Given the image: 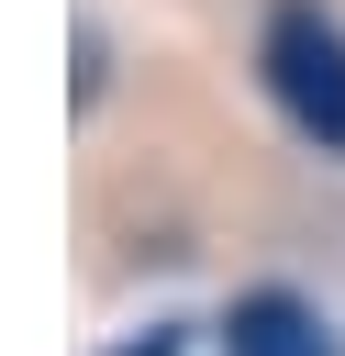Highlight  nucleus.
I'll use <instances>...</instances> for the list:
<instances>
[{
    "instance_id": "obj_2",
    "label": "nucleus",
    "mask_w": 345,
    "mask_h": 356,
    "mask_svg": "<svg viewBox=\"0 0 345 356\" xmlns=\"http://www.w3.org/2000/svg\"><path fill=\"white\" fill-rule=\"evenodd\" d=\"M211 345H223V356H345L334 312H323L312 289H289V278L234 289V300H223V323H211Z\"/></svg>"
},
{
    "instance_id": "obj_4",
    "label": "nucleus",
    "mask_w": 345,
    "mask_h": 356,
    "mask_svg": "<svg viewBox=\"0 0 345 356\" xmlns=\"http://www.w3.org/2000/svg\"><path fill=\"white\" fill-rule=\"evenodd\" d=\"M189 345H200V323H178V312H156V323H145V334H122L111 356H189Z\"/></svg>"
},
{
    "instance_id": "obj_1",
    "label": "nucleus",
    "mask_w": 345,
    "mask_h": 356,
    "mask_svg": "<svg viewBox=\"0 0 345 356\" xmlns=\"http://www.w3.org/2000/svg\"><path fill=\"white\" fill-rule=\"evenodd\" d=\"M256 89L289 122V145H312V156L345 167V22L323 0H267V22H256Z\"/></svg>"
},
{
    "instance_id": "obj_3",
    "label": "nucleus",
    "mask_w": 345,
    "mask_h": 356,
    "mask_svg": "<svg viewBox=\"0 0 345 356\" xmlns=\"http://www.w3.org/2000/svg\"><path fill=\"white\" fill-rule=\"evenodd\" d=\"M111 100V33H100V11H78V67H67V111L89 122Z\"/></svg>"
}]
</instances>
